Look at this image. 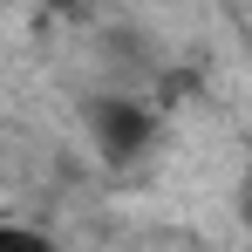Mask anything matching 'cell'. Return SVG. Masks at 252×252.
Listing matches in <instances>:
<instances>
[{
    "label": "cell",
    "instance_id": "3",
    "mask_svg": "<svg viewBox=\"0 0 252 252\" xmlns=\"http://www.w3.org/2000/svg\"><path fill=\"white\" fill-rule=\"evenodd\" d=\"M239 225H246V232H252V177H246V184H239Z\"/></svg>",
    "mask_w": 252,
    "mask_h": 252
},
{
    "label": "cell",
    "instance_id": "1",
    "mask_svg": "<svg viewBox=\"0 0 252 252\" xmlns=\"http://www.w3.org/2000/svg\"><path fill=\"white\" fill-rule=\"evenodd\" d=\"M89 143L102 164H136L157 143V109L136 95H95L89 102Z\"/></svg>",
    "mask_w": 252,
    "mask_h": 252
},
{
    "label": "cell",
    "instance_id": "2",
    "mask_svg": "<svg viewBox=\"0 0 252 252\" xmlns=\"http://www.w3.org/2000/svg\"><path fill=\"white\" fill-rule=\"evenodd\" d=\"M0 252H62V246H55V232H41V225L7 218V225H0Z\"/></svg>",
    "mask_w": 252,
    "mask_h": 252
}]
</instances>
